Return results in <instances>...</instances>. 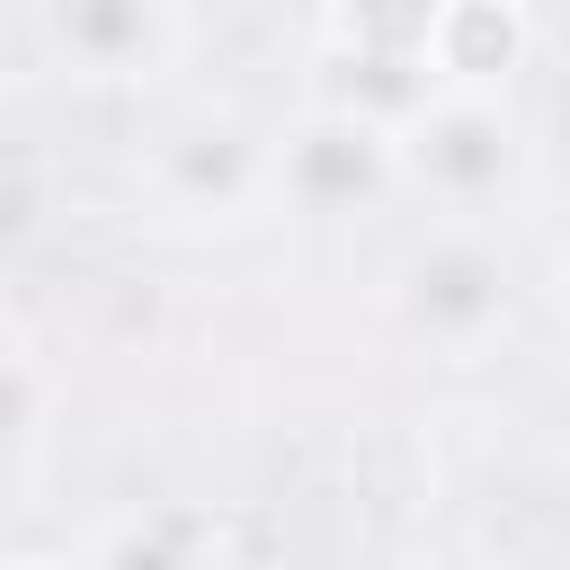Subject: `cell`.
<instances>
[{
    "instance_id": "cell-1",
    "label": "cell",
    "mask_w": 570,
    "mask_h": 570,
    "mask_svg": "<svg viewBox=\"0 0 570 570\" xmlns=\"http://www.w3.org/2000/svg\"><path fill=\"white\" fill-rule=\"evenodd\" d=\"M392 160H401V187L436 205V223H481L499 196L525 187L534 142L499 89H428L392 125Z\"/></svg>"
},
{
    "instance_id": "cell-2",
    "label": "cell",
    "mask_w": 570,
    "mask_h": 570,
    "mask_svg": "<svg viewBox=\"0 0 570 570\" xmlns=\"http://www.w3.org/2000/svg\"><path fill=\"white\" fill-rule=\"evenodd\" d=\"M267 196L294 205V214H312V223H338V214H365V205L401 196L392 125L365 116V107L321 98L312 116H294V125L267 142Z\"/></svg>"
},
{
    "instance_id": "cell-3",
    "label": "cell",
    "mask_w": 570,
    "mask_h": 570,
    "mask_svg": "<svg viewBox=\"0 0 570 570\" xmlns=\"http://www.w3.org/2000/svg\"><path fill=\"white\" fill-rule=\"evenodd\" d=\"M392 312L419 347L472 356L508 330V258L481 240V223H436L392 267Z\"/></svg>"
},
{
    "instance_id": "cell-4",
    "label": "cell",
    "mask_w": 570,
    "mask_h": 570,
    "mask_svg": "<svg viewBox=\"0 0 570 570\" xmlns=\"http://www.w3.org/2000/svg\"><path fill=\"white\" fill-rule=\"evenodd\" d=\"M45 45L89 89H134L178 53V0H36Z\"/></svg>"
},
{
    "instance_id": "cell-5",
    "label": "cell",
    "mask_w": 570,
    "mask_h": 570,
    "mask_svg": "<svg viewBox=\"0 0 570 570\" xmlns=\"http://www.w3.org/2000/svg\"><path fill=\"white\" fill-rule=\"evenodd\" d=\"M525 62L517 0H436L428 18V89H499Z\"/></svg>"
},
{
    "instance_id": "cell-6",
    "label": "cell",
    "mask_w": 570,
    "mask_h": 570,
    "mask_svg": "<svg viewBox=\"0 0 570 570\" xmlns=\"http://www.w3.org/2000/svg\"><path fill=\"white\" fill-rule=\"evenodd\" d=\"M428 18H436V0H338V53L356 71H419L428 80Z\"/></svg>"
},
{
    "instance_id": "cell-7",
    "label": "cell",
    "mask_w": 570,
    "mask_h": 570,
    "mask_svg": "<svg viewBox=\"0 0 570 570\" xmlns=\"http://www.w3.org/2000/svg\"><path fill=\"white\" fill-rule=\"evenodd\" d=\"M419 570H490V561H472V552H436V561H419Z\"/></svg>"
},
{
    "instance_id": "cell-8",
    "label": "cell",
    "mask_w": 570,
    "mask_h": 570,
    "mask_svg": "<svg viewBox=\"0 0 570 570\" xmlns=\"http://www.w3.org/2000/svg\"><path fill=\"white\" fill-rule=\"evenodd\" d=\"M0 570H62V561H36V552H0Z\"/></svg>"
},
{
    "instance_id": "cell-9",
    "label": "cell",
    "mask_w": 570,
    "mask_h": 570,
    "mask_svg": "<svg viewBox=\"0 0 570 570\" xmlns=\"http://www.w3.org/2000/svg\"><path fill=\"white\" fill-rule=\"evenodd\" d=\"M9 347H18V338H9V294H0V356H9Z\"/></svg>"
},
{
    "instance_id": "cell-10",
    "label": "cell",
    "mask_w": 570,
    "mask_h": 570,
    "mask_svg": "<svg viewBox=\"0 0 570 570\" xmlns=\"http://www.w3.org/2000/svg\"><path fill=\"white\" fill-rule=\"evenodd\" d=\"M561 312H570V258H561Z\"/></svg>"
}]
</instances>
